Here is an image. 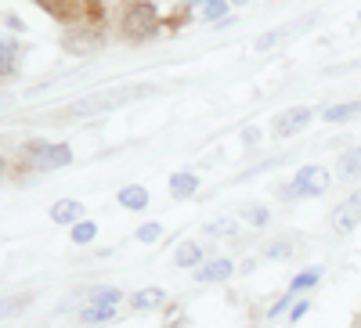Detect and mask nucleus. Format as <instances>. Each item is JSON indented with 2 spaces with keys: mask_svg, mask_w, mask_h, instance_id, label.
Wrapping results in <instances>:
<instances>
[{
  "mask_svg": "<svg viewBox=\"0 0 361 328\" xmlns=\"http://www.w3.org/2000/svg\"><path fill=\"white\" fill-rule=\"evenodd\" d=\"M318 278H322V271H318V267H314V271H304V275H296V278H293V285H289V292H304V289L318 285Z\"/></svg>",
  "mask_w": 361,
  "mask_h": 328,
  "instance_id": "obj_19",
  "label": "nucleus"
},
{
  "mask_svg": "<svg viewBox=\"0 0 361 328\" xmlns=\"http://www.w3.org/2000/svg\"><path fill=\"white\" fill-rule=\"evenodd\" d=\"M130 94H98V98H87V101H80V105H73L66 115H94V112H105V108H112V105H119V101H127Z\"/></svg>",
  "mask_w": 361,
  "mask_h": 328,
  "instance_id": "obj_7",
  "label": "nucleus"
},
{
  "mask_svg": "<svg viewBox=\"0 0 361 328\" xmlns=\"http://www.w3.org/2000/svg\"><path fill=\"white\" fill-rule=\"evenodd\" d=\"M354 328H357V324H354Z\"/></svg>",
  "mask_w": 361,
  "mask_h": 328,
  "instance_id": "obj_34",
  "label": "nucleus"
},
{
  "mask_svg": "<svg viewBox=\"0 0 361 328\" xmlns=\"http://www.w3.org/2000/svg\"><path fill=\"white\" fill-rule=\"evenodd\" d=\"M231 4H246V0H231Z\"/></svg>",
  "mask_w": 361,
  "mask_h": 328,
  "instance_id": "obj_30",
  "label": "nucleus"
},
{
  "mask_svg": "<svg viewBox=\"0 0 361 328\" xmlns=\"http://www.w3.org/2000/svg\"><path fill=\"white\" fill-rule=\"evenodd\" d=\"M173 260H177V267H199V260H202V246H195V242L177 246Z\"/></svg>",
  "mask_w": 361,
  "mask_h": 328,
  "instance_id": "obj_13",
  "label": "nucleus"
},
{
  "mask_svg": "<svg viewBox=\"0 0 361 328\" xmlns=\"http://www.w3.org/2000/svg\"><path fill=\"white\" fill-rule=\"evenodd\" d=\"M123 29L130 37H152L156 29H159V11L156 4H148V0H137V4L127 8L123 15Z\"/></svg>",
  "mask_w": 361,
  "mask_h": 328,
  "instance_id": "obj_1",
  "label": "nucleus"
},
{
  "mask_svg": "<svg viewBox=\"0 0 361 328\" xmlns=\"http://www.w3.org/2000/svg\"><path fill=\"white\" fill-rule=\"evenodd\" d=\"M279 37H282V33H267V37H260V40H257V47L264 51V47H271V44H275Z\"/></svg>",
  "mask_w": 361,
  "mask_h": 328,
  "instance_id": "obj_29",
  "label": "nucleus"
},
{
  "mask_svg": "<svg viewBox=\"0 0 361 328\" xmlns=\"http://www.w3.org/2000/svg\"><path fill=\"white\" fill-rule=\"evenodd\" d=\"M361 224V191H354L340 210L333 213V227L340 231V234H347V231H354Z\"/></svg>",
  "mask_w": 361,
  "mask_h": 328,
  "instance_id": "obj_6",
  "label": "nucleus"
},
{
  "mask_svg": "<svg viewBox=\"0 0 361 328\" xmlns=\"http://www.w3.org/2000/svg\"><path fill=\"white\" fill-rule=\"evenodd\" d=\"M119 206H123V210H145V206H148V191L141 184H127L123 191H119Z\"/></svg>",
  "mask_w": 361,
  "mask_h": 328,
  "instance_id": "obj_11",
  "label": "nucleus"
},
{
  "mask_svg": "<svg viewBox=\"0 0 361 328\" xmlns=\"http://www.w3.org/2000/svg\"><path fill=\"white\" fill-rule=\"evenodd\" d=\"M130 303H134L137 310H145V307H156V303H163V292H159V289H152V292H137Z\"/></svg>",
  "mask_w": 361,
  "mask_h": 328,
  "instance_id": "obj_21",
  "label": "nucleus"
},
{
  "mask_svg": "<svg viewBox=\"0 0 361 328\" xmlns=\"http://www.w3.org/2000/svg\"><path fill=\"white\" fill-rule=\"evenodd\" d=\"M289 253H293V246H289V242H271V246L264 249V256H267V260H286Z\"/></svg>",
  "mask_w": 361,
  "mask_h": 328,
  "instance_id": "obj_24",
  "label": "nucleus"
},
{
  "mask_svg": "<svg viewBox=\"0 0 361 328\" xmlns=\"http://www.w3.org/2000/svg\"><path fill=\"white\" fill-rule=\"evenodd\" d=\"M307 314V303H296L293 310H289V321H300V317H304Z\"/></svg>",
  "mask_w": 361,
  "mask_h": 328,
  "instance_id": "obj_28",
  "label": "nucleus"
},
{
  "mask_svg": "<svg viewBox=\"0 0 361 328\" xmlns=\"http://www.w3.org/2000/svg\"><path fill=\"white\" fill-rule=\"evenodd\" d=\"M159 234H163V227H159V224H145V227H137V231H134V238H137V242H145V246L159 242Z\"/></svg>",
  "mask_w": 361,
  "mask_h": 328,
  "instance_id": "obj_20",
  "label": "nucleus"
},
{
  "mask_svg": "<svg viewBox=\"0 0 361 328\" xmlns=\"http://www.w3.org/2000/svg\"><path fill=\"white\" fill-rule=\"evenodd\" d=\"M206 231H209V234H235L238 224H235L231 217H221V220H214V224H206Z\"/></svg>",
  "mask_w": 361,
  "mask_h": 328,
  "instance_id": "obj_23",
  "label": "nucleus"
},
{
  "mask_svg": "<svg viewBox=\"0 0 361 328\" xmlns=\"http://www.w3.org/2000/svg\"><path fill=\"white\" fill-rule=\"evenodd\" d=\"M25 156L37 170H54V166H66L73 159L69 144H47V141H29L25 144Z\"/></svg>",
  "mask_w": 361,
  "mask_h": 328,
  "instance_id": "obj_2",
  "label": "nucleus"
},
{
  "mask_svg": "<svg viewBox=\"0 0 361 328\" xmlns=\"http://www.w3.org/2000/svg\"><path fill=\"white\" fill-rule=\"evenodd\" d=\"M0 173H4V163H0Z\"/></svg>",
  "mask_w": 361,
  "mask_h": 328,
  "instance_id": "obj_32",
  "label": "nucleus"
},
{
  "mask_svg": "<svg viewBox=\"0 0 361 328\" xmlns=\"http://www.w3.org/2000/svg\"><path fill=\"white\" fill-rule=\"evenodd\" d=\"M25 303H29V296H4V300H0V317H8V314L22 310Z\"/></svg>",
  "mask_w": 361,
  "mask_h": 328,
  "instance_id": "obj_22",
  "label": "nucleus"
},
{
  "mask_svg": "<svg viewBox=\"0 0 361 328\" xmlns=\"http://www.w3.org/2000/svg\"><path fill=\"white\" fill-rule=\"evenodd\" d=\"M340 173L343 177H361V144L347 148V152L340 156Z\"/></svg>",
  "mask_w": 361,
  "mask_h": 328,
  "instance_id": "obj_15",
  "label": "nucleus"
},
{
  "mask_svg": "<svg viewBox=\"0 0 361 328\" xmlns=\"http://www.w3.org/2000/svg\"><path fill=\"white\" fill-rule=\"evenodd\" d=\"M361 115V101H347V105H333V108H325V123H347V119Z\"/></svg>",
  "mask_w": 361,
  "mask_h": 328,
  "instance_id": "obj_12",
  "label": "nucleus"
},
{
  "mask_svg": "<svg viewBox=\"0 0 361 328\" xmlns=\"http://www.w3.org/2000/svg\"><path fill=\"white\" fill-rule=\"evenodd\" d=\"M329 188V173L322 166H304L296 177H293V184L286 188L289 198H311V195H322Z\"/></svg>",
  "mask_w": 361,
  "mask_h": 328,
  "instance_id": "obj_3",
  "label": "nucleus"
},
{
  "mask_svg": "<svg viewBox=\"0 0 361 328\" xmlns=\"http://www.w3.org/2000/svg\"><path fill=\"white\" fill-rule=\"evenodd\" d=\"M231 271H235L231 260H214V263H202L195 271V278L199 282H224V278H231Z\"/></svg>",
  "mask_w": 361,
  "mask_h": 328,
  "instance_id": "obj_8",
  "label": "nucleus"
},
{
  "mask_svg": "<svg viewBox=\"0 0 361 328\" xmlns=\"http://www.w3.org/2000/svg\"><path fill=\"white\" fill-rule=\"evenodd\" d=\"M18 47L11 44V40H0V76H11L15 69H18Z\"/></svg>",
  "mask_w": 361,
  "mask_h": 328,
  "instance_id": "obj_14",
  "label": "nucleus"
},
{
  "mask_svg": "<svg viewBox=\"0 0 361 328\" xmlns=\"http://www.w3.org/2000/svg\"><path fill=\"white\" fill-rule=\"evenodd\" d=\"M94 234H98V224H94V220H76V227H73V242H76V246L94 242Z\"/></svg>",
  "mask_w": 361,
  "mask_h": 328,
  "instance_id": "obj_18",
  "label": "nucleus"
},
{
  "mask_svg": "<svg viewBox=\"0 0 361 328\" xmlns=\"http://www.w3.org/2000/svg\"><path fill=\"white\" fill-rule=\"evenodd\" d=\"M80 213H83V206L76 198H62L58 206H51V220L54 224H73V220H80Z\"/></svg>",
  "mask_w": 361,
  "mask_h": 328,
  "instance_id": "obj_9",
  "label": "nucleus"
},
{
  "mask_svg": "<svg viewBox=\"0 0 361 328\" xmlns=\"http://www.w3.org/2000/svg\"><path fill=\"white\" fill-rule=\"evenodd\" d=\"M37 4H40L47 15H54L58 22H80L87 11L94 15V8H90L87 0H37Z\"/></svg>",
  "mask_w": 361,
  "mask_h": 328,
  "instance_id": "obj_4",
  "label": "nucleus"
},
{
  "mask_svg": "<svg viewBox=\"0 0 361 328\" xmlns=\"http://www.w3.org/2000/svg\"><path fill=\"white\" fill-rule=\"evenodd\" d=\"M119 300H123L119 289H98L94 296H90V307H119Z\"/></svg>",
  "mask_w": 361,
  "mask_h": 328,
  "instance_id": "obj_17",
  "label": "nucleus"
},
{
  "mask_svg": "<svg viewBox=\"0 0 361 328\" xmlns=\"http://www.w3.org/2000/svg\"><path fill=\"white\" fill-rule=\"evenodd\" d=\"M109 317H116V307H83V314H80V321L83 324H102V321H109Z\"/></svg>",
  "mask_w": 361,
  "mask_h": 328,
  "instance_id": "obj_16",
  "label": "nucleus"
},
{
  "mask_svg": "<svg viewBox=\"0 0 361 328\" xmlns=\"http://www.w3.org/2000/svg\"><path fill=\"white\" fill-rule=\"evenodd\" d=\"M195 188H199L195 173H173L170 177V195L173 198H188V195H195Z\"/></svg>",
  "mask_w": 361,
  "mask_h": 328,
  "instance_id": "obj_10",
  "label": "nucleus"
},
{
  "mask_svg": "<svg viewBox=\"0 0 361 328\" xmlns=\"http://www.w3.org/2000/svg\"><path fill=\"white\" fill-rule=\"evenodd\" d=\"M307 123H311V108L296 105V108H286V112L275 119V134H279V137H289V134H300Z\"/></svg>",
  "mask_w": 361,
  "mask_h": 328,
  "instance_id": "obj_5",
  "label": "nucleus"
},
{
  "mask_svg": "<svg viewBox=\"0 0 361 328\" xmlns=\"http://www.w3.org/2000/svg\"><path fill=\"white\" fill-rule=\"evenodd\" d=\"M293 296H296V292H289V296H286V300H279L275 307H271V317H282V314L289 310V300H293Z\"/></svg>",
  "mask_w": 361,
  "mask_h": 328,
  "instance_id": "obj_27",
  "label": "nucleus"
},
{
  "mask_svg": "<svg viewBox=\"0 0 361 328\" xmlns=\"http://www.w3.org/2000/svg\"><path fill=\"white\" fill-rule=\"evenodd\" d=\"M206 4H217V0H206Z\"/></svg>",
  "mask_w": 361,
  "mask_h": 328,
  "instance_id": "obj_31",
  "label": "nucleus"
},
{
  "mask_svg": "<svg viewBox=\"0 0 361 328\" xmlns=\"http://www.w3.org/2000/svg\"><path fill=\"white\" fill-rule=\"evenodd\" d=\"M224 8H228V0H217V4H206L202 18H221V15H224Z\"/></svg>",
  "mask_w": 361,
  "mask_h": 328,
  "instance_id": "obj_26",
  "label": "nucleus"
},
{
  "mask_svg": "<svg viewBox=\"0 0 361 328\" xmlns=\"http://www.w3.org/2000/svg\"><path fill=\"white\" fill-rule=\"evenodd\" d=\"M246 220H250V224H267V210H264V206H250Z\"/></svg>",
  "mask_w": 361,
  "mask_h": 328,
  "instance_id": "obj_25",
  "label": "nucleus"
},
{
  "mask_svg": "<svg viewBox=\"0 0 361 328\" xmlns=\"http://www.w3.org/2000/svg\"><path fill=\"white\" fill-rule=\"evenodd\" d=\"M357 18H361V15H357Z\"/></svg>",
  "mask_w": 361,
  "mask_h": 328,
  "instance_id": "obj_33",
  "label": "nucleus"
}]
</instances>
